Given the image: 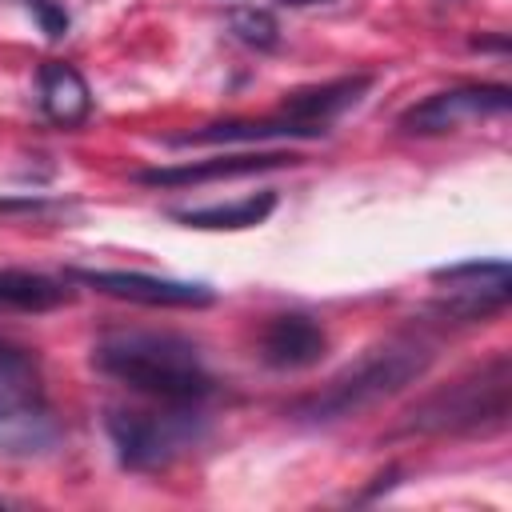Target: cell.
<instances>
[{
	"label": "cell",
	"mask_w": 512,
	"mask_h": 512,
	"mask_svg": "<svg viewBox=\"0 0 512 512\" xmlns=\"http://www.w3.org/2000/svg\"><path fill=\"white\" fill-rule=\"evenodd\" d=\"M276 4H288V8H308V4H324V0H276Z\"/></svg>",
	"instance_id": "18"
},
{
	"label": "cell",
	"mask_w": 512,
	"mask_h": 512,
	"mask_svg": "<svg viewBox=\"0 0 512 512\" xmlns=\"http://www.w3.org/2000/svg\"><path fill=\"white\" fill-rule=\"evenodd\" d=\"M68 276L104 296L148 304V308H204L216 300V292L200 280H168V276H148V272H104V268H72Z\"/></svg>",
	"instance_id": "8"
},
{
	"label": "cell",
	"mask_w": 512,
	"mask_h": 512,
	"mask_svg": "<svg viewBox=\"0 0 512 512\" xmlns=\"http://www.w3.org/2000/svg\"><path fill=\"white\" fill-rule=\"evenodd\" d=\"M512 108V92L504 84H460V88H444L432 92L428 100L412 104L400 116V132L408 136H444L468 120L480 116H500Z\"/></svg>",
	"instance_id": "6"
},
{
	"label": "cell",
	"mask_w": 512,
	"mask_h": 512,
	"mask_svg": "<svg viewBox=\"0 0 512 512\" xmlns=\"http://www.w3.org/2000/svg\"><path fill=\"white\" fill-rule=\"evenodd\" d=\"M36 96H40V112L52 124H60V128H76L92 112V92H88L84 76L72 64H64V60L40 64V72H36Z\"/></svg>",
	"instance_id": "12"
},
{
	"label": "cell",
	"mask_w": 512,
	"mask_h": 512,
	"mask_svg": "<svg viewBox=\"0 0 512 512\" xmlns=\"http://www.w3.org/2000/svg\"><path fill=\"white\" fill-rule=\"evenodd\" d=\"M92 364L160 404H200L212 392L200 348L176 332H108L92 344Z\"/></svg>",
	"instance_id": "1"
},
{
	"label": "cell",
	"mask_w": 512,
	"mask_h": 512,
	"mask_svg": "<svg viewBox=\"0 0 512 512\" xmlns=\"http://www.w3.org/2000/svg\"><path fill=\"white\" fill-rule=\"evenodd\" d=\"M20 4L32 12V20L40 24V32H44L48 40H64V36H68L72 16H68L64 0H20Z\"/></svg>",
	"instance_id": "17"
},
{
	"label": "cell",
	"mask_w": 512,
	"mask_h": 512,
	"mask_svg": "<svg viewBox=\"0 0 512 512\" xmlns=\"http://www.w3.org/2000/svg\"><path fill=\"white\" fill-rule=\"evenodd\" d=\"M76 300L68 280H52L28 268H0V312H52Z\"/></svg>",
	"instance_id": "13"
},
{
	"label": "cell",
	"mask_w": 512,
	"mask_h": 512,
	"mask_svg": "<svg viewBox=\"0 0 512 512\" xmlns=\"http://www.w3.org/2000/svg\"><path fill=\"white\" fill-rule=\"evenodd\" d=\"M276 208V192H260V196H244L236 204H208V208H180L172 212V220H180L184 228H208V232H224V228H256L272 216Z\"/></svg>",
	"instance_id": "15"
},
{
	"label": "cell",
	"mask_w": 512,
	"mask_h": 512,
	"mask_svg": "<svg viewBox=\"0 0 512 512\" xmlns=\"http://www.w3.org/2000/svg\"><path fill=\"white\" fill-rule=\"evenodd\" d=\"M432 280L448 284V296L436 308L452 320H464V324L500 312L512 296V272L504 260H464L452 268H436Z\"/></svg>",
	"instance_id": "7"
},
{
	"label": "cell",
	"mask_w": 512,
	"mask_h": 512,
	"mask_svg": "<svg viewBox=\"0 0 512 512\" xmlns=\"http://www.w3.org/2000/svg\"><path fill=\"white\" fill-rule=\"evenodd\" d=\"M228 32L240 44L256 48V52H268V48L280 44V24H276V16L268 8H232L228 12Z\"/></svg>",
	"instance_id": "16"
},
{
	"label": "cell",
	"mask_w": 512,
	"mask_h": 512,
	"mask_svg": "<svg viewBox=\"0 0 512 512\" xmlns=\"http://www.w3.org/2000/svg\"><path fill=\"white\" fill-rule=\"evenodd\" d=\"M428 364H432V348L424 340H412V336L384 340L364 356H356L344 372H336L320 392L292 404V416L304 424H332V420L360 416L380 400L416 384L428 372Z\"/></svg>",
	"instance_id": "2"
},
{
	"label": "cell",
	"mask_w": 512,
	"mask_h": 512,
	"mask_svg": "<svg viewBox=\"0 0 512 512\" xmlns=\"http://www.w3.org/2000/svg\"><path fill=\"white\" fill-rule=\"evenodd\" d=\"M368 88H372V76H340V80H328V84H316V88H296V92L284 96L280 116L328 132V124L336 116H344L348 108H356Z\"/></svg>",
	"instance_id": "11"
},
{
	"label": "cell",
	"mask_w": 512,
	"mask_h": 512,
	"mask_svg": "<svg viewBox=\"0 0 512 512\" xmlns=\"http://www.w3.org/2000/svg\"><path fill=\"white\" fill-rule=\"evenodd\" d=\"M116 460L132 472H152L172 464L184 448L200 436V412L196 404H164V412H136V408H112L104 420Z\"/></svg>",
	"instance_id": "4"
},
{
	"label": "cell",
	"mask_w": 512,
	"mask_h": 512,
	"mask_svg": "<svg viewBox=\"0 0 512 512\" xmlns=\"http://www.w3.org/2000/svg\"><path fill=\"white\" fill-rule=\"evenodd\" d=\"M284 164L292 168V164H300V156H292V152H236V156H212V160L176 164V168H144V172H136V180L148 188H188V184L252 176V172L284 168Z\"/></svg>",
	"instance_id": "10"
},
{
	"label": "cell",
	"mask_w": 512,
	"mask_h": 512,
	"mask_svg": "<svg viewBox=\"0 0 512 512\" xmlns=\"http://www.w3.org/2000/svg\"><path fill=\"white\" fill-rule=\"evenodd\" d=\"M324 352H328V332L304 312L272 316L260 332V360L268 368H280V372L312 368L324 360Z\"/></svg>",
	"instance_id": "9"
},
{
	"label": "cell",
	"mask_w": 512,
	"mask_h": 512,
	"mask_svg": "<svg viewBox=\"0 0 512 512\" xmlns=\"http://www.w3.org/2000/svg\"><path fill=\"white\" fill-rule=\"evenodd\" d=\"M276 136H324V128L272 116V120H224V124H204L196 132L172 136V144H248V140H276Z\"/></svg>",
	"instance_id": "14"
},
{
	"label": "cell",
	"mask_w": 512,
	"mask_h": 512,
	"mask_svg": "<svg viewBox=\"0 0 512 512\" xmlns=\"http://www.w3.org/2000/svg\"><path fill=\"white\" fill-rule=\"evenodd\" d=\"M512 412V360L508 352H496L480 368L456 376L452 384L428 392L396 432L416 436H488L508 424Z\"/></svg>",
	"instance_id": "3"
},
{
	"label": "cell",
	"mask_w": 512,
	"mask_h": 512,
	"mask_svg": "<svg viewBox=\"0 0 512 512\" xmlns=\"http://www.w3.org/2000/svg\"><path fill=\"white\" fill-rule=\"evenodd\" d=\"M40 432H48L40 364L32 352L0 340V440L40 444Z\"/></svg>",
	"instance_id": "5"
}]
</instances>
